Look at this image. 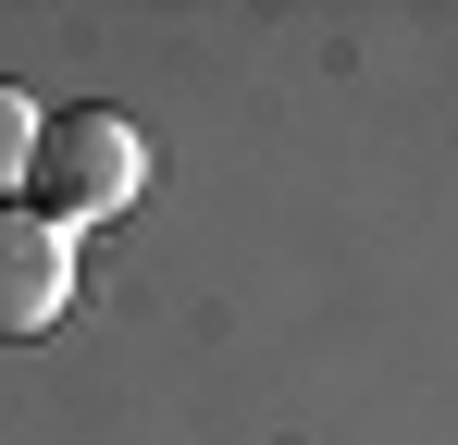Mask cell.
I'll return each mask as SVG.
<instances>
[{
	"label": "cell",
	"instance_id": "cell-1",
	"mask_svg": "<svg viewBox=\"0 0 458 445\" xmlns=\"http://www.w3.org/2000/svg\"><path fill=\"white\" fill-rule=\"evenodd\" d=\"M38 186H50V211L63 222H99V211H124L137 198V124L124 112H63V124H38V161H25Z\"/></svg>",
	"mask_w": 458,
	"mask_h": 445
},
{
	"label": "cell",
	"instance_id": "cell-2",
	"mask_svg": "<svg viewBox=\"0 0 458 445\" xmlns=\"http://www.w3.org/2000/svg\"><path fill=\"white\" fill-rule=\"evenodd\" d=\"M63 297H75L63 222H38V211H0V347L50 334V322H63Z\"/></svg>",
	"mask_w": 458,
	"mask_h": 445
},
{
	"label": "cell",
	"instance_id": "cell-3",
	"mask_svg": "<svg viewBox=\"0 0 458 445\" xmlns=\"http://www.w3.org/2000/svg\"><path fill=\"white\" fill-rule=\"evenodd\" d=\"M38 161V112H25V87H0V186Z\"/></svg>",
	"mask_w": 458,
	"mask_h": 445
}]
</instances>
